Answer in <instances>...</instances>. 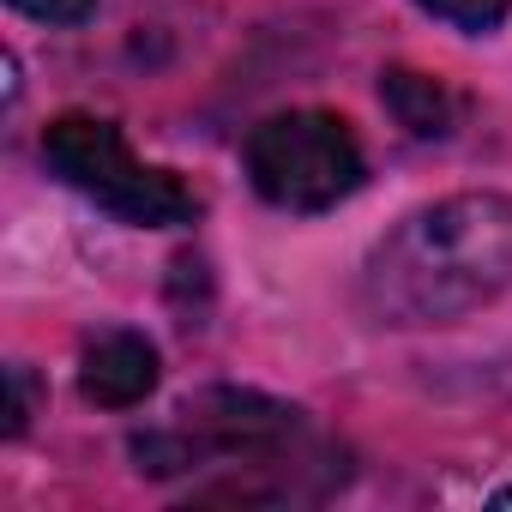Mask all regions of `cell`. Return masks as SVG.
<instances>
[{
	"mask_svg": "<svg viewBox=\"0 0 512 512\" xmlns=\"http://www.w3.org/2000/svg\"><path fill=\"white\" fill-rule=\"evenodd\" d=\"M79 392L97 410H133L157 392V344L139 332H103L85 344L79 362Z\"/></svg>",
	"mask_w": 512,
	"mask_h": 512,
	"instance_id": "277c9868",
	"label": "cell"
},
{
	"mask_svg": "<svg viewBox=\"0 0 512 512\" xmlns=\"http://www.w3.org/2000/svg\"><path fill=\"white\" fill-rule=\"evenodd\" d=\"M25 19H43V25H85L97 13V0H13Z\"/></svg>",
	"mask_w": 512,
	"mask_h": 512,
	"instance_id": "ba28073f",
	"label": "cell"
},
{
	"mask_svg": "<svg viewBox=\"0 0 512 512\" xmlns=\"http://www.w3.org/2000/svg\"><path fill=\"white\" fill-rule=\"evenodd\" d=\"M43 157L49 169L85 193L91 205H103L109 217L121 223H139V229H175V223H193L199 217V199L169 175V169H151L127 151V139L97 121V115H61L49 121L43 133Z\"/></svg>",
	"mask_w": 512,
	"mask_h": 512,
	"instance_id": "7a4b0ae2",
	"label": "cell"
},
{
	"mask_svg": "<svg viewBox=\"0 0 512 512\" xmlns=\"http://www.w3.org/2000/svg\"><path fill=\"white\" fill-rule=\"evenodd\" d=\"M7 386H13L7 434H25V428H31V416H37V380H31V368H25V362H13V368H7Z\"/></svg>",
	"mask_w": 512,
	"mask_h": 512,
	"instance_id": "52a82bcc",
	"label": "cell"
},
{
	"mask_svg": "<svg viewBox=\"0 0 512 512\" xmlns=\"http://www.w3.org/2000/svg\"><path fill=\"white\" fill-rule=\"evenodd\" d=\"M422 13H434L440 25H452V31H470V37H482V31H494L506 13H512V0H416Z\"/></svg>",
	"mask_w": 512,
	"mask_h": 512,
	"instance_id": "8992f818",
	"label": "cell"
},
{
	"mask_svg": "<svg viewBox=\"0 0 512 512\" xmlns=\"http://www.w3.org/2000/svg\"><path fill=\"white\" fill-rule=\"evenodd\" d=\"M494 506H512V488H500V494H494Z\"/></svg>",
	"mask_w": 512,
	"mask_h": 512,
	"instance_id": "9c48e42d",
	"label": "cell"
},
{
	"mask_svg": "<svg viewBox=\"0 0 512 512\" xmlns=\"http://www.w3.org/2000/svg\"><path fill=\"white\" fill-rule=\"evenodd\" d=\"M241 163H247L253 193L284 211H326L350 199L368 169L350 121L326 109H290V115L260 121L241 145Z\"/></svg>",
	"mask_w": 512,
	"mask_h": 512,
	"instance_id": "3957f363",
	"label": "cell"
},
{
	"mask_svg": "<svg viewBox=\"0 0 512 512\" xmlns=\"http://www.w3.org/2000/svg\"><path fill=\"white\" fill-rule=\"evenodd\" d=\"M512 284V199L458 193L404 217L368 260V308L386 326H440Z\"/></svg>",
	"mask_w": 512,
	"mask_h": 512,
	"instance_id": "6da1fadb",
	"label": "cell"
},
{
	"mask_svg": "<svg viewBox=\"0 0 512 512\" xmlns=\"http://www.w3.org/2000/svg\"><path fill=\"white\" fill-rule=\"evenodd\" d=\"M380 97H386V109L398 115V127L416 133V139H446L452 121H458L452 91H446L440 79H428V73H410V67H392V73L380 79Z\"/></svg>",
	"mask_w": 512,
	"mask_h": 512,
	"instance_id": "5b68a950",
	"label": "cell"
}]
</instances>
